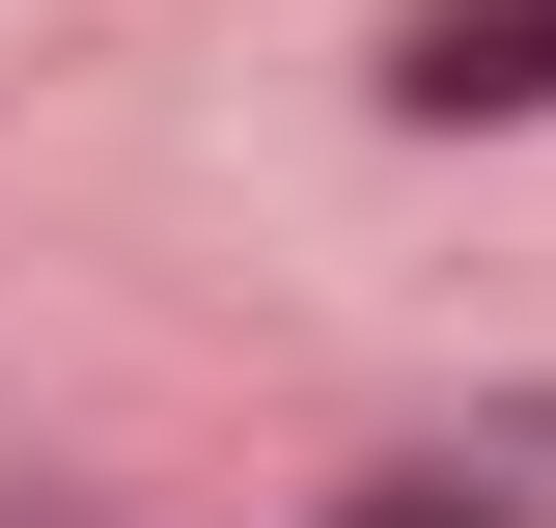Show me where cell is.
Listing matches in <instances>:
<instances>
[{
	"mask_svg": "<svg viewBox=\"0 0 556 528\" xmlns=\"http://www.w3.org/2000/svg\"><path fill=\"white\" fill-rule=\"evenodd\" d=\"M390 112H556V0H417L390 28Z\"/></svg>",
	"mask_w": 556,
	"mask_h": 528,
	"instance_id": "obj_1",
	"label": "cell"
}]
</instances>
